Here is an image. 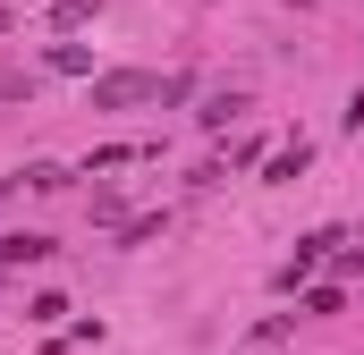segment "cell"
Here are the masks:
<instances>
[{
  "label": "cell",
  "instance_id": "obj_13",
  "mask_svg": "<svg viewBox=\"0 0 364 355\" xmlns=\"http://www.w3.org/2000/svg\"><path fill=\"white\" fill-rule=\"evenodd\" d=\"M348 127H364V85H356V93H348Z\"/></svg>",
  "mask_w": 364,
  "mask_h": 355
},
{
  "label": "cell",
  "instance_id": "obj_7",
  "mask_svg": "<svg viewBox=\"0 0 364 355\" xmlns=\"http://www.w3.org/2000/svg\"><path fill=\"white\" fill-rule=\"evenodd\" d=\"M161 229H170V212H127V220H119V246H153Z\"/></svg>",
  "mask_w": 364,
  "mask_h": 355
},
{
  "label": "cell",
  "instance_id": "obj_8",
  "mask_svg": "<svg viewBox=\"0 0 364 355\" xmlns=\"http://www.w3.org/2000/svg\"><path fill=\"white\" fill-rule=\"evenodd\" d=\"M93 17H102V0H51V26H60V34H77Z\"/></svg>",
  "mask_w": 364,
  "mask_h": 355
},
{
  "label": "cell",
  "instance_id": "obj_5",
  "mask_svg": "<svg viewBox=\"0 0 364 355\" xmlns=\"http://www.w3.org/2000/svg\"><path fill=\"white\" fill-rule=\"evenodd\" d=\"M237 110H246V93H203V110H195V127H212V136H220V127H229V119H237Z\"/></svg>",
  "mask_w": 364,
  "mask_h": 355
},
{
  "label": "cell",
  "instance_id": "obj_2",
  "mask_svg": "<svg viewBox=\"0 0 364 355\" xmlns=\"http://www.w3.org/2000/svg\"><path fill=\"white\" fill-rule=\"evenodd\" d=\"M51 254H60V237H43V229H0V271L51 263Z\"/></svg>",
  "mask_w": 364,
  "mask_h": 355
},
{
  "label": "cell",
  "instance_id": "obj_9",
  "mask_svg": "<svg viewBox=\"0 0 364 355\" xmlns=\"http://www.w3.org/2000/svg\"><path fill=\"white\" fill-rule=\"evenodd\" d=\"M68 178H77V170H60V161H26V186H34V195H60Z\"/></svg>",
  "mask_w": 364,
  "mask_h": 355
},
{
  "label": "cell",
  "instance_id": "obj_16",
  "mask_svg": "<svg viewBox=\"0 0 364 355\" xmlns=\"http://www.w3.org/2000/svg\"><path fill=\"white\" fill-rule=\"evenodd\" d=\"M9 9H34V0H9Z\"/></svg>",
  "mask_w": 364,
  "mask_h": 355
},
{
  "label": "cell",
  "instance_id": "obj_4",
  "mask_svg": "<svg viewBox=\"0 0 364 355\" xmlns=\"http://www.w3.org/2000/svg\"><path fill=\"white\" fill-rule=\"evenodd\" d=\"M305 170H314V144H305V136H296V144H279V153H272V186H296Z\"/></svg>",
  "mask_w": 364,
  "mask_h": 355
},
{
  "label": "cell",
  "instance_id": "obj_15",
  "mask_svg": "<svg viewBox=\"0 0 364 355\" xmlns=\"http://www.w3.org/2000/svg\"><path fill=\"white\" fill-rule=\"evenodd\" d=\"M9 17H17V9H0V34H9Z\"/></svg>",
  "mask_w": 364,
  "mask_h": 355
},
{
  "label": "cell",
  "instance_id": "obj_3",
  "mask_svg": "<svg viewBox=\"0 0 364 355\" xmlns=\"http://www.w3.org/2000/svg\"><path fill=\"white\" fill-rule=\"evenodd\" d=\"M153 153H161V144H93V153H85V178L93 170H136V161H153Z\"/></svg>",
  "mask_w": 364,
  "mask_h": 355
},
{
  "label": "cell",
  "instance_id": "obj_12",
  "mask_svg": "<svg viewBox=\"0 0 364 355\" xmlns=\"http://www.w3.org/2000/svg\"><path fill=\"white\" fill-rule=\"evenodd\" d=\"M93 220H102V229H119V220H127V203H119L110 186H93Z\"/></svg>",
  "mask_w": 364,
  "mask_h": 355
},
{
  "label": "cell",
  "instance_id": "obj_1",
  "mask_svg": "<svg viewBox=\"0 0 364 355\" xmlns=\"http://www.w3.org/2000/svg\"><path fill=\"white\" fill-rule=\"evenodd\" d=\"M195 77H153V68H110V77H93V110H136V102H161V110H178Z\"/></svg>",
  "mask_w": 364,
  "mask_h": 355
},
{
  "label": "cell",
  "instance_id": "obj_6",
  "mask_svg": "<svg viewBox=\"0 0 364 355\" xmlns=\"http://www.w3.org/2000/svg\"><path fill=\"white\" fill-rule=\"evenodd\" d=\"M43 68H51V77H93V51H85V43H51Z\"/></svg>",
  "mask_w": 364,
  "mask_h": 355
},
{
  "label": "cell",
  "instance_id": "obj_14",
  "mask_svg": "<svg viewBox=\"0 0 364 355\" xmlns=\"http://www.w3.org/2000/svg\"><path fill=\"white\" fill-rule=\"evenodd\" d=\"M17 186H26V170H9V178H0V203H9V195H17Z\"/></svg>",
  "mask_w": 364,
  "mask_h": 355
},
{
  "label": "cell",
  "instance_id": "obj_11",
  "mask_svg": "<svg viewBox=\"0 0 364 355\" xmlns=\"http://www.w3.org/2000/svg\"><path fill=\"white\" fill-rule=\"evenodd\" d=\"M305 313L322 322V313H348V288H305Z\"/></svg>",
  "mask_w": 364,
  "mask_h": 355
},
{
  "label": "cell",
  "instance_id": "obj_10",
  "mask_svg": "<svg viewBox=\"0 0 364 355\" xmlns=\"http://www.w3.org/2000/svg\"><path fill=\"white\" fill-rule=\"evenodd\" d=\"M34 85H43L34 68H0V102H34Z\"/></svg>",
  "mask_w": 364,
  "mask_h": 355
}]
</instances>
